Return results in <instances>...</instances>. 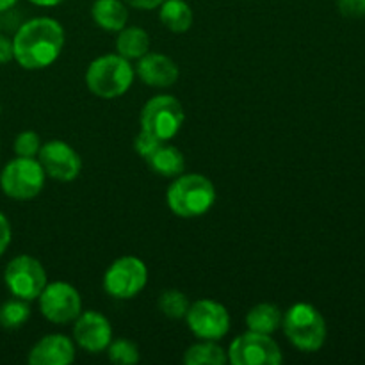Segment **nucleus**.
<instances>
[{
    "label": "nucleus",
    "instance_id": "obj_25",
    "mask_svg": "<svg viewBox=\"0 0 365 365\" xmlns=\"http://www.w3.org/2000/svg\"><path fill=\"white\" fill-rule=\"evenodd\" d=\"M41 148V139L39 134L34 130H24L16 135L14 139V153L16 157H29V159H36Z\"/></svg>",
    "mask_w": 365,
    "mask_h": 365
},
{
    "label": "nucleus",
    "instance_id": "obj_9",
    "mask_svg": "<svg viewBox=\"0 0 365 365\" xmlns=\"http://www.w3.org/2000/svg\"><path fill=\"white\" fill-rule=\"evenodd\" d=\"M39 312L53 324H70L81 316L82 298L77 289L68 282H50L38 298Z\"/></svg>",
    "mask_w": 365,
    "mask_h": 365
},
{
    "label": "nucleus",
    "instance_id": "obj_14",
    "mask_svg": "<svg viewBox=\"0 0 365 365\" xmlns=\"http://www.w3.org/2000/svg\"><path fill=\"white\" fill-rule=\"evenodd\" d=\"M135 75L150 88H171L180 77L178 64L171 57L159 52H148L138 59Z\"/></svg>",
    "mask_w": 365,
    "mask_h": 365
},
{
    "label": "nucleus",
    "instance_id": "obj_4",
    "mask_svg": "<svg viewBox=\"0 0 365 365\" xmlns=\"http://www.w3.org/2000/svg\"><path fill=\"white\" fill-rule=\"evenodd\" d=\"M282 330L294 348L303 353H316L327 342V321L310 303H296L282 319Z\"/></svg>",
    "mask_w": 365,
    "mask_h": 365
},
{
    "label": "nucleus",
    "instance_id": "obj_1",
    "mask_svg": "<svg viewBox=\"0 0 365 365\" xmlns=\"http://www.w3.org/2000/svg\"><path fill=\"white\" fill-rule=\"evenodd\" d=\"M64 46V29L50 16H38L20 25L13 38L14 61L24 70H43L57 61Z\"/></svg>",
    "mask_w": 365,
    "mask_h": 365
},
{
    "label": "nucleus",
    "instance_id": "obj_15",
    "mask_svg": "<svg viewBox=\"0 0 365 365\" xmlns=\"http://www.w3.org/2000/svg\"><path fill=\"white\" fill-rule=\"evenodd\" d=\"M73 360V341L63 334H50L39 339L27 356V362L31 365H70Z\"/></svg>",
    "mask_w": 365,
    "mask_h": 365
},
{
    "label": "nucleus",
    "instance_id": "obj_26",
    "mask_svg": "<svg viewBox=\"0 0 365 365\" xmlns=\"http://www.w3.org/2000/svg\"><path fill=\"white\" fill-rule=\"evenodd\" d=\"M164 141H160L159 138H155L153 134L145 130H139V134L134 138V150L141 159H148Z\"/></svg>",
    "mask_w": 365,
    "mask_h": 365
},
{
    "label": "nucleus",
    "instance_id": "obj_20",
    "mask_svg": "<svg viewBox=\"0 0 365 365\" xmlns=\"http://www.w3.org/2000/svg\"><path fill=\"white\" fill-rule=\"evenodd\" d=\"M116 52L125 59H141L145 53L150 52V36L141 27H123L118 32Z\"/></svg>",
    "mask_w": 365,
    "mask_h": 365
},
{
    "label": "nucleus",
    "instance_id": "obj_19",
    "mask_svg": "<svg viewBox=\"0 0 365 365\" xmlns=\"http://www.w3.org/2000/svg\"><path fill=\"white\" fill-rule=\"evenodd\" d=\"M284 314L274 303H259L246 314V328L257 334L273 335L282 328Z\"/></svg>",
    "mask_w": 365,
    "mask_h": 365
},
{
    "label": "nucleus",
    "instance_id": "obj_2",
    "mask_svg": "<svg viewBox=\"0 0 365 365\" xmlns=\"http://www.w3.org/2000/svg\"><path fill=\"white\" fill-rule=\"evenodd\" d=\"M166 203L175 216L184 220L200 217L216 203V187L205 175L182 173L168 187Z\"/></svg>",
    "mask_w": 365,
    "mask_h": 365
},
{
    "label": "nucleus",
    "instance_id": "obj_21",
    "mask_svg": "<svg viewBox=\"0 0 365 365\" xmlns=\"http://www.w3.org/2000/svg\"><path fill=\"white\" fill-rule=\"evenodd\" d=\"M182 360L185 365H225L228 362V353L217 341L200 339V342L189 346Z\"/></svg>",
    "mask_w": 365,
    "mask_h": 365
},
{
    "label": "nucleus",
    "instance_id": "obj_27",
    "mask_svg": "<svg viewBox=\"0 0 365 365\" xmlns=\"http://www.w3.org/2000/svg\"><path fill=\"white\" fill-rule=\"evenodd\" d=\"M339 13L348 18L365 16V0H337Z\"/></svg>",
    "mask_w": 365,
    "mask_h": 365
},
{
    "label": "nucleus",
    "instance_id": "obj_13",
    "mask_svg": "<svg viewBox=\"0 0 365 365\" xmlns=\"http://www.w3.org/2000/svg\"><path fill=\"white\" fill-rule=\"evenodd\" d=\"M73 339L84 351L91 355L102 353L113 341V327L103 314L86 310L73 321Z\"/></svg>",
    "mask_w": 365,
    "mask_h": 365
},
{
    "label": "nucleus",
    "instance_id": "obj_22",
    "mask_svg": "<svg viewBox=\"0 0 365 365\" xmlns=\"http://www.w3.org/2000/svg\"><path fill=\"white\" fill-rule=\"evenodd\" d=\"M31 319V307L29 302L13 298L0 305V327L6 330H18Z\"/></svg>",
    "mask_w": 365,
    "mask_h": 365
},
{
    "label": "nucleus",
    "instance_id": "obj_30",
    "mask_svg": "<svg viewBox=\"0 0 365 365\" xmlns=\"http://www.w3.org/2000/svg\"><path fill=\"white\" fill-rule=\"evenodd\" d=\"M127 6L134 7V9H141V11H152V9H157V7H160V4L164 2V0H123Z\"/></svg>",
    "mask_w": 365,
    "mask_h": 365
},
{
    "label": "nucleus",
    "instance_id": "obj_16",
    "mask_svg": "<svg viewBox=\"0 0 365 365\" xmlns=\"http://www.w3.org/2000/svg\"><path fill=\"white\" fill-rule=\"evenodd\" d=\"M91 18L103 31L120 32L127 27V4L123 0H95L91 6Z\"/></svg>",
    "mask_w": 365,
    "mask_h": 365
},
{
    "label": "nucleus",
    "instance_id": "obj_12",
    "mask_svg": "<svg viewBox=\"0 0 365 365\" xmlns=\"http://www.w3.org/2000/svg\"><path fill=\"white\" fill-rule=\"evenodd\" d=\"M36 159L43 166L46 177L53 178L57 182H73L81 175V155L75 152L73 146L59 141V139H53V141L41 145Z\"/></svg>",
    "mask_w": 365,
    "mask_h": 365
},
{
    "label": "nucleus",
    "instance_id": "obj_11",
    "mask_svg": "<svg viewBox=\"0 0 365 365\" xmlns=\"http://www.w3.org/2000/svg\"><path fill=\"white\" fill-rule=\"evenodd\" d=\"M189 330L203 341L220 342L230 331V314L227 307L214 299H198L189 305L185 314Z\"/></svg>",
    "mask_w": 365,
    "mask_h": 365
},
{
    "label": "nucleus",
    "instance_id": "obj_3",
    "mask_svg": "<svg viewBox=\"0 0 365 365\" xmlns=\"http://www.w3.org/2000/svg\"><path fill=\"white\" fill-rule=\"evenodd\" d=\"M134 78V66L120 53H106L96 57L86 70V86L96 98L102 100L123 96L132 88Z\"/></svg>",
    "mask_w": 365,
    "mask_h": 365
},
{
    "label": "nucleus",
    "instance_id": "obj_6",
    "mask_svg": "<svg viewBox=\"0 0 365 365\" xmlns=\"http://www.w3.org/2000/svg\"><path fill=\"white\" fill-rule=\"evenodd\" d=\"M185 121L184 106L178 98L171 95L152 96L143 106L139 114L141 130L150 132L160 141H170L180 132Z\"/></svg>",
    "mask_w": 365,
    "mask_h": 365
},
{
    "label": "nucleus",
    "instance_id": "obj_23",
    "mask_svg": "<svg viewBox=\"0 0 365 365\" xmlns=\"http://www.w3.org/2000/svg\"><path fill=\"white\" fill-rule=\"evenodd\" d=\"M157 305H159L160 312L170 319H182L187 314L191 302L178 289H166V291L160 292Z\"/></svg>",
    "mask_w": 365,
    "mask_h": 365
},
{
    "label": "nucleus",
    "instance_id": "obj_17",
    "mask_svg": "<svg viewBox=\"0 0 365 365\" xmlns=\"http://www.w3.org/2000/svg\"><path fill=\"white\" fill-rule=\"evenodd\" d=\"M150 170L153 173L160 175V177L166 178H175L178 175L184 173L185 170V157L177 146L170 145L168 141H164L152 155L146 159Z\"/></svg>",
    "mask_w": 365,
    "mask_h": 365
},
{
    "label": "nucleus",
    "instance_id": "obj_18",
    "mask_svg": "<svg viewBox=\"0 0 365 365\" xmlns=\"http://www.w3.org/2000/svg\"><path fill=\"white\" fill-rule=\"evenodd\" d=\"M159 20L168 31L184 34L192 27L195 13L185 0H164L159 7Z\"/></svg>",
    "mask_w": 365,
    "mask_h": 365
},
{
    "label": "nucleus",
    "instance_id": "obj_8",
    "mask_svg": "<svg viewBox=\"0 0 365 365\" xmlns=\"http://www.w3.org/2000/svg\"><path fill=\"white\" fill-rule=\"evenodd\" d=\"M4 282L14 298L31 303L39 298L45 285L48 284V277L43 264L36 257L18 255L6 266Z\"/></svg>",
    "mask_w": 365,
    "mask_h": 365
},
{
    "label": "nucleus",
    "instance_id": "obj_24",
    "mask_svg": "<svg viewBox=\"0 0 365 365\" xmlns=\"http://www.w3.org/2000/svg\"><path fill=\"white\" fill-rule=\"evenodd\" d=\"M107 356L110 362L121 364V365H134L139 362L141 355H139V348L128 339H116L110 341L109 348L106 349Z\"/></svg>",
    "mask_w": 365,
    "mask_h": 365
},
{
    "label": "nucleus",
    "instance_id": "obj_32",
    "mask_svg": "<svg viewBox=\"0 0 365 365\" xmlns=\"http://www.w3.org/2000/svg\"><path fill=\"white\" fill-rule=\"evenodd\" d=\"M16 2H18V0H0V13L11 9V7H13Z\"/></svg>",
    "mask_w": 365,
    "mask_h": 365
},
{
    "label": "nucleus",
    "instance_id": "obj_7",
    "mask_svg": "<svg viewBox=\"0 0 365 365\" xmlns=\"http://www.w3.org/2000/svg\"><path fill=\"white\" fill-rule=\"evenodd\" d=\"M102 284L110 298L132 299L148 284V267L139 257H120L107 267Z\"/></svg>",
    "mask_w": 365,
    "mask_h": 365
},
{
    "label": "nucleus",
    "instance_id": "obj_28",
    "mask_svg": "<svg viewBox=\"0 0 365 365\" xmlns=\"http://www.w3.org/2000/svg\"><path fill=\"white\" fill-rule=\"evenodd\" d=\"M11 237H13V232H11V223L7 221V217L0 212V257L6 253V250L9 248Z\"/></svg>",
    "mask_w": 365,
    "mask_h": 365
},
{
    "label": "nucleus",
    "instance_id": "obj_10",
    "mask_svg": "<svg viewBox=\"0 0 365 365\" xmlns=\"http://www.w3.org/2000/svg\"><path fill=\"white\" fill-rule=\"evenodd\" d=\"M227 353L232 365H278L284 360L280 346L271 335L250 330L235 337Z\"/></svg>",
    "mask_w": 365,
    "mask_h": 365
},
{
    "label": "nucleus",
    "instance_id": "obj_5",
    "mask_svg": "<svg viewBox=\"0 0 365 365\" xmlns=\"http://www.w3.org/2000/svg\"><path fill=\"white\" fill-rule=\"evenodd\" d=\"M46 173L38 159L16 157L4 166L0 173V187L4 195L18 202L34 200L45 187Z\"/></svg>",
    "mask_w": 365,
    "mask_h": 365
},
{
    "label": "nucleus",
    "instance_id": "obj_31",
    "mask_svg": "<svg viewBox=\"0 0 365 365\" xmlns=\"http://www.w3.org/2000/svg\"><path fill=\"white\" fill-rule=\"evenodd\" d=\"M31 4H34V6H39V7H53V6H59V4H63L64 0H29Z\"/></svg>",
    "mask_w": 365,
    "mask_h": 365
},
{
    "label": "nucleus",
    "instance_id": "obj_29",
    "mask_svg": "<svg viewBox=\"0 0 365 365\" xmlns=\"http://www.w3.org/2000/svg\"><path fill=\"white\" fill-rule=\"evenodd\" d=\"M14 59L13 53V39L0 34V64H7Z\"/></svg>",
    "mask_w": 365,
    "mask_h": 365
}]
</instances>
